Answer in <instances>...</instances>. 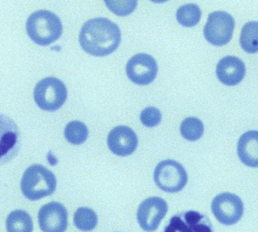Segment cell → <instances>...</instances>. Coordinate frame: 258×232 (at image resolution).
Returning <instances> with one entry per match:
<instances>
[{
	"mask_svg": "<svg viewBox=\"0 0 258 232\" xmlns=\"http://www.w3.org/2000/svg\"><path fill=\"white\" fill-rule=\"evenodd\" d=\"M121 40L120 28L105 18L87 21L81 30L79 42L87 53L96 57L110 55L118 48Z\"/></svg>",
	"mask_w": 258,
	"mask_h": 232,
	"instance_id": "1",
	"label": "cell"
},
{
	"mask_svg": "<svg viewBox=\"0 0 258 232\" xmlns=\"http://www.w3.org/2000/svg\"><path fill=\"white\" fill-rule=\"evenodd\" d=\"M26 30L30 38L40 46H49L62 34V23L59 18L46 10H39L28 18Z\"/></svg>",
	"mask_w": 258,
	"mask_h": 232,
	"instance_id": "2",
	"label": "cell"
},
{
	"mask_svg": "<svg viewBox=\"0 0 258 232\" xmlns=\"http://www.w3.org/2000/svg\"><path fill=\"white\" fill-rule=\"evenodd\" d=\"M56 185V178L50 170L40 164H34L24 173L21 189L26 198L35 201L53 194Z\"/></svg>",
	"mask_w": 258,
	"mask_h": 232,
	"instance_id": "3",
	"label": "cell"
},
{
	"mask_svg": "<svg viewBox=\"0 0 258 232\" xmlns=\"http://www.w3.org/2000/svg\"><path fill=\"white\" fill-rule=\"evenodd\" d=\"M68 90L62 81L55 78H46L34 89V97L39 108L43 111H55L64 105Z\"/></svg>",
	"mask_w": 258,
	"mask_h": 232,
	"instance_id": "4",
	"label": "cell"
},
{
	"mask_svg": "<svg viewBox=\"0 0 258 232\" xmlns=\"http://www.w3.org/2000/svg\"><path fill=\"white\" fill-rule=\"evenodd\" d=\"M157 186L168 193H177L183 189L188 182V175L179 163L167 160L159 163L154 172Z\"/></svg>",
	"mask_w": 258,
	"mask_h": 232,
	"instance_id": "5",
	"label": "cell"
},
{
	"mask_svg": "<svg viewBox=\"0 0 258 232\" xmlns=\"http://www.w3.org/2000/svg\"><path fill=\"white\" fill-rule=\"evenodd\" d=\"M234 28L235 21L232 16L225 12H214L208 16L204 34L211 44L223 46L230 41Z\"/></svg>",
	"mask_w": 258,
	"mask_h": 232,
	"instance_id": "6",
	"label": "cell"
},
{
	"mask_svg": "<svg viewBox=\"0 0 258 232\" xmlns=\"http://www.w3.org/2000/svg\"><path fill=\"white\" fill-rule=\"evenodd\" d=\"M211 210L217 221L225 225L238 222L244 212V204L240 197L225 192L216 196L211 203Z\"/></svg>",
	"mask_w": 258,
	"mask_h": 232,
	"instance_id": "7",
	"label": "cell"
},
{
	"mask_svg": "<svg viewBox=\"0 0 258 232\" xmlns=\"http://www.w3.org/2000/svg\"><path fill=\"white\" fill-rule=\"evenodd\" d=\"M167 210L168 206L164 199L158 197H149L139 206L137 221L145 231H155Z\"/></svg>",
	"mask_w": 258,
	"mask_h": 232,
	"instance_id": "8",
	"label": "cell"
},
{
	"mask_svg": "<svg viewBox=\"0 0 258 232\" xmlns=\"http://www.w3.org/2000/svg\"><path fill=\"white\" fill-rule=\"evenodd\" d=\"M164 232H214L212 224L205 214L189 210L171 217Z\"/></svg>",
	"mask_w": 258,
	"mask_h": 232,
	"instance_id": "9",
	"label": "cell"
},
{
	"mask_svg": "<svg viewBox=\"0 0 258 232\" xmlns=\"http://www.w3.org/2000/svg\"><path fill=\"white\" fill-rule=\"evenodd\" d=\"M20 131L10 117L0 114V164L17 155L20 149Z\"/></svg>",
	"mask_w": 258,
	"mask_h": 232,
	"instance_id": "10",
	"label": "cell"
},
{
	"mask_svg": "<svg viewBox=\"0 0 258 232\" xmlns=\"http://www.w3.org/2000/svg\"><path fill=\"white\" fill-rule=\"evenodd\" d=\"M126 74L134 84L148 85L156 78L158 64L153 57L147 54L134 55L126 64Z\"/></svg>",
	"mask_w": 258,
	"mask_h": 232,
	"instance_id": "11",
	"label": "cell"
},
{
	"mask_svg": "<svg viewBox=\"0 0 258 232\" xmlns=\"http://www.w3.org/2000/svg\"><path fill=\"white\" fill-rule=\"evenodd\" d=\"M67 209L61 203L51 202L40 208L38 221L43 232H64L69 224Z\"/></svg>",
	"mask_w": 258,
	"mask_h": 232,
	"instance_id": "12",
	"label": "cell"
},
{
	"mask_svg": "<svg viewBox=\"0 0 258 232\" xmlns=\"http://www.w3.org/2000/svg\"><path fill=\"white\" fill-rule=\"evenodd\" d=\"M108 145L114 154L128 156L137 149L138 138L134 131L128 126H117L108 134Z\"/></svg>",
	"mask_w": 258,
	"mask_h": 232,
	"instance_id": "13",
	"label": "cell"
},
{
	"mask_svg": "<svg viewBox=\"0 0 258 232\" xmlns=\"http://www.w3.org/2000/svg\"><path fill=\"white\" fill-rule=\"evenodd\" d=\"M216 72L220 82L226 86H235L244 79L245 65L236 57L226 56L219 61Z\"/></svg>",
	"mask_w": 258,
	"mask_h": 232,
	"instance_id": "14",
	"label": "cell"
},
{
	"mask_svg": "<svg viewBox=\"0 0 258 232\" xmlns=\"http://www.w3.org/2000/svg\"><path fill=\"white\" fill-rule=\"evenodd\" d=\"M238 158L244 165L256 167L258 165V132L249 131L241 135L237 147Z\"/></svg>",
	"mask_w": 258,
	"mask_h": 232,
	"instance_id": "15",
	"label": "cell"
},
{
	"mask_svg": "<svg viewBox=\"0 0 258 232\" xmlns=\"http://www.w3.org/2000/svg\"><path fill=\"white\" fill-rule=\"evenodd\" d=\"M7 232H33L32 218L25 211H13L7 218Z\"/></svg>",
	"mask_w": 258,
	"mask_h": 232,
	"instance_id": "16",
	"label": "cell"
},
{
	"mask_svg": "<svg viewBox=\"0 0 258 232\" xmlns=\"http://www.w3.org/2000/svg\"><path fill=\"white\" fill-rule=\"evenodd\" d=\"M257 22H250L246 24L241 30L240 44L248 53L257 52Z\"/></svg>",
	"mask_w": 258,
	"mask_h": 232,
	"instance_id": "17",
	"label": "cell"
},
{
	"mask_svg": "<svg viewBox=\"0 0 258 232\" xmlns=\"http://www.w3.org/2000/svg\"><path fill=\"white\" fill-rule=\"evenodd\" d=\"M74 223L82 231H91L97 225V214L90 208H79L74 215Z\"/></svg>",
	"mask_w": 258,
	"mask_h": 232,
	"instance_id": "18",
	"label": "cell"
},
{
	"mask_svg": "<svg viewBox=\"0 0 258 232\" xmlns=\"http://www.w3.org/2000/svg\"><path fill=\"white\" fill-rule=\"evenodd\" d=\"M202 16L200 8L196 4L182 6L176 12V19L183 27H194L199 23Z\"/></svg>",
	"mask_w": 258,
	"mask_h": 232,
	"instance_id": "19",
	"label": "cell"
},
{
	"mask_svg": "<svg viewBox=\"0 0 258 232\" xmlns=\"http://www.w3.org/2000/svg\"><path fill=\"white\" fill-rule=\"evenodd\" d=\"M64 136L68 141L73 144H83L88 137V129L82 122L75 120L70 122L64 129Z\"/></svg>",
	"mask_w": 258,
	"mask_h": 232,
	"instance_id": "20",
	"label": "cell"
},
{
	"mask_svg": "<svg viewBox=\"0 0 258 232\" xmlns=\"http://www.w3.org/2000/svg\"><path fill=\"white\" fill-rule=\"evenodd\" d=\"M180 132L182 136L188 141L199 140L204 133V125L196 117H188L181 123Z\"/></svg>",
	"mask_w": 258,
	"mask_h": 232,
	"instance_id": "21",
	"label": "cell"
},
{
	"mask_svg": "<svg viewBox=\"0 0 258 232\" xmlns=\"http://www.w3.org/2000/svg\"><path fill=\"white\" fill-rule=\"evenodd\" d=\"M105 4L114 14L126 16L135 10L137 1H105Z\"/></svg>",
	"mask_w": 258,
	"mask_h": 232,
	"instance_id": "22",
	"label": "cell"
},
{
	"mask_svg": "<svg viewBox=\"0 0 258 232\" xmlns=\"http://www.w3.org/2000/svg\"><path fill=\"white\" fill-rule=\"evenodd\" d=\"M140 120L144 126L147 127H155L161 122V111L155 107L145 108L140 114Z\"/></svg>",
	"mask_w": 258,
	"mask_h": 232,
	"instance_id": "23",
	"label": "cell"
}]
</instances>
